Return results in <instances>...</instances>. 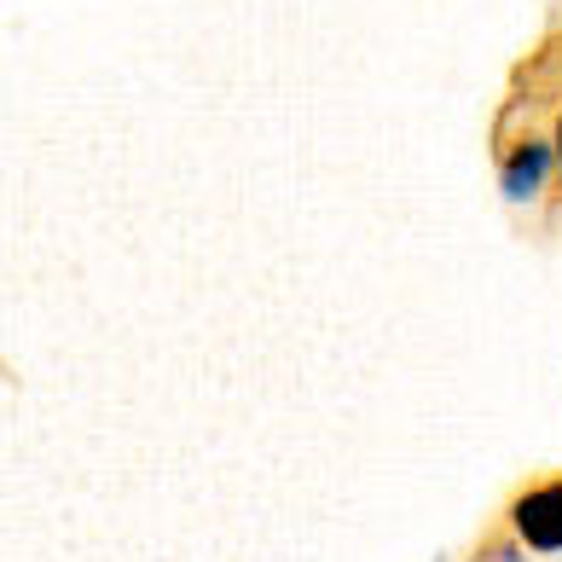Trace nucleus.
<instances>
[{"mask_svg": "<svg viewBox=\"0 0 562 562\" xmlns=\"http://www.w3.org/2000/svg\"><path fill=\"white\" fill-rule=\"evenodd\" d=\"M557 162H562V122H557Z\"/></svg>", "mask_w": 562, "mask_h": 562, "instance_id": "7ed1b4c3", "label": "nucleus"}, {"mask_svg": "<svg viewBox=\"0 0 562 562\" xmlns=\"http://www.w3.org/2000/svg\"><path fill=\"white\" fill-rule=\"evenodd\" d=\"M505 562H522V557H516V551H505Z\"/></svg>", "mask_w": 562, "mask_h": 562, "instance_id": "20e7f679", "label": "nucleus"}, {"mask_svg": "<svg viewBox=\"0 0 562 562\" xmlns=\"http://www.w3.org/2000/svg\"><path fill=\"white\" fill-rule=\"evenodd\" d=\"M510 522L533 551H562V482H546V487L522 493L516 510H510Z\"/></svg>", "mask_w": 562, "mask_h": 562, "instance_id": "f257e3e1", "label": "nucleus"}, {"mask_svg": "<svg viewBox=\"0 0 562 562\" xmlns=\"http://www.w3.org/2000/svg\"><path fill=\"white\" fill-rule=\"evenodd\" d=\"M546 169H551V145L522 139V151H510L505 162V198H533L546 186Z\"/></svg>", "mask_w": 562, "mask_h": 562, "instance_id": "f03ea898", "label": "nucleus"}]
</instances>
